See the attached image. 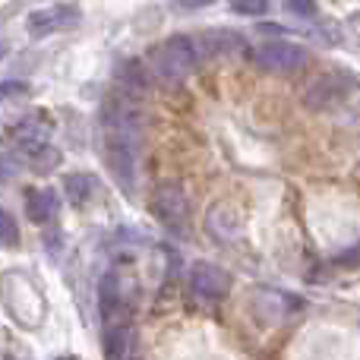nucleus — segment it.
Masks as SVG:
<instances>
[{
  "instance_id": "nucleus-1",
  "label": "nucleus",
  "mask_w": 360,
  "mask_h": 360,
  "mask_svg": "<svg viewBox=\"0 0 360 360\" xmlns=\"http://www.w3.org/2000/svg\"><path fill=\"white\" fill-rule=\"evenodd\" d=\"M143 108L133 98H108L105 105V162L111 177L130 196L136 186L139 149H143Z\"/></svg>"
},
{
  "instance_id": "nucleus-2",
  "label": "nucleus",
  "mask_w": 360,
  "mask_h": 360,
  "mask_svg": "<svg viewBox=\"0 0 360 360\" xmlns=\"http://www.w3.org/2000/svg\"><path fill=\"white\" fill-rule=\"evenodd\" d=\"M196 70V41L190 35H171L152 51V76L165 89H177Z\"/></svg>"
},
{
  "instance_id": "nucleus-3",
  "label": "nucleus",
  "mask_w": 360,
  "mask_h": 360,
  "mask_svg": "<svg viewBox=\"0 0 360 360\" xmlns=\"http://www.w3.org/2000/svg\"><path fill=\"white\" fill-rule=\"evenodd\" d=\"M152 215L165 224L168 231H186V221H190V202H186V193L174 184H165L155 190L152 196Z\"/></svg>"
},
{
  "instance_id": "nucleus-4",
  "label": "nucleus",
  "mask_w": 360,
  "mask_h": 360,
  "mask_svg": "<svg viewBox=\"0 0 360 360\" xmlns=\"http://www.w3.org/2000/svg\"><path fill=\"white\" fill-rule=\"evenodd\" d=\"M253 57L269 73H291L307 63V51L294 41H266Z\"/></svg>"
},
{
  "instance_id": "nucleus-5",
  "label": "nucleus",
  "mask_w": 360,
  "mask_h": 360,
  "mask_svg": "<svg viewBox=\"0 0 360 360\" xmlns=\"http://www.w3.org/2000/svg\"><path fill=\"white\" fill-rule=\"evenodd\" d=\"M76 22H79V6L57 4V6H44V10L29 13V19H25V29H29L32 38H44V35H51V32L73 29Z\"/></svg>"
},
{
  "instance_id": "nucleus-6",
  "label": "nucleus",
  "mask_w": 360,
  "mask_h": 360,
  "mask_svg": "<svg viewBox=\"0 0 360 360\" xmlns=\"http://www.w3.org/2000/svg\"><path fill=\"white\" fill-rule=\"evenodd\" d=\"M190 288L202 300H221L231 291V275L215 262H196L190 269Z\"/></svg>"
},
{
  "instance_id": "nucleus-7",
  "label": "nucleus",
  "mask_w": 360,
  "mask_h": 360,
  "mask_svg": "<svg viewBox=\"0 0 360 360\" xmlns=\"http://www.w3.org/2000/svg\"><path fill=\"white\" fill-rule=\"evenodd\" d=\"M98 307H101V323L111 326L120 319H130V310L124 304V291H120V275L108 272L98 285Z\"/></svg>"
},
{
  "instance_id": "nucleus-8",
  "label": "nucleus",
  "mask_w": 360,
  "mask_h": 360,
  "mask_svg": "<svg viewBox=\"0 0 360 360\" xmlns=\"http://www.w3.org/2000/svg\"><path fill=\"white\" fill-rule=\"evenodd\" d=\"M351 86H354V76L351 73H326L323 79L307 92V105L326 108V105H332V101H342L345 95L351 92Z\"/></svg>"
},
{
  "instance_id": "nucleus-9",
  "label": "nucleus",
  "mask_w": 360,
  "mask_h": 360,
  "mask_svg": "<svg viewBox=\"0 0 360 360\" xmlns=\"http://www.w3.org/2000/svg\"><path fill=\"white\" fill-rule=\"evenodd\" d=\"M48 136H51V127L41 124V120H35V117H29V120H19V124L6 133V143H13L16 149H22L32 155V152H38L41 146H48Z\"/></svg>"
},
{
  "instance_id": "nucleus-10",
  "label": "nucleus",
  "mask_w": 360,
  "mask_h": 360,
  "mask_svg": "<svg viewBox=\"0 0 360 360\" xmlns=\"http://www.w3.org/2000/svg\"><path fill=\"white\" fill-rule=\"evenodd\" d=\"M105 360H133V329L130 319L105 326Z\"/></svg>"
},
{
  "instance_id": "nucleus-11",
  "label": "nucleus",
  "mask_w": 360,
  "mask_h": 360,
  "mask_svg": "<svg viewBox=\"0 0 360 360\" xmlns=\"http://www.w3.org/2000/svg\"><path fill=\"white\" fill-rule=\"evenodd\" d=\"M202 51L205 54H237V51L247 48V38L240 35V32H231V29H212V32H202Z\"/></svg>"
},
{
  "instance_id": "nucleus-12",
  "label": "nucleus",
  "mask_w": 360,
  "mask_h": 360,
  "mask_svg": "<svg viewBox=\"0 0 360 360\" xmlns=\"http://www.w3.org/2000/svg\"><path fill=\"white\" fill-rule=\"evenodd\" d=\"M25 212L35 224H48L57 215V196L51 190H25Z\"/></svg>"
},
{
  "instance_id": "nucleus-13",
  "label": "nucleus",
  "mask_w": 360,
  "mask_h": 360,
  "mask_svg": "<svg viewBox=\"0 0 360 360\" xmlns=\"http://www.w3.org/2000/svg\"><path fill=\"white\" fill-rule=\"evenodd\" d=\"M63 193H67L70 202L82 205L89 199V193H92V180H89L86 174H67L63 177Z\"/></svg>"
},
{
  "instance_id": "nucleus-14",
  "label": "nucleus",
  "mask_w": 360,
  "mask_h": 360,
  "mask_svg": "<svg viewBox=\"0 0 360 360\" xmlns=\"http://www.w3.org/2000/svg\"><path fill=\"white\" fill-rule=\"evenodd\" d=\"M120 79H124L130 89H139V92L149 86V73H146V67H143V63H136V60L124 63V70H120Z\"/></svg>"
},
{
  "instance_id": "nucleus-15",
  "label": "nucleus",
  "mask_w": 360,
  "mask_h": 360,
  "mask_svg": "<svg viewBox=\"0 0 360 360\" xmlns=\"http://www.w3.org/2000/svg\"><path fill=\"white\" fill-rule=\"evenodd\" d=\"M57 158H60V152H54L51 146H41L38 152H32V165H35L38 171H51L57 165Z\"/></svg>"
},
{
  "instance_id": "nucleus-16",
  "label": "nucleus",
  "mask_w": 360,
  "mask_h": 360,
  "mask_svg": "<svg viewBox=\"0 0 360 360\" xmlns=\"http://www.w3.org/2000/svg\"><path fill=\"white\" fill-rule=\"evenodd\" d=\"M19 240V228L16 221H13L10 212L0 209V243H16Z\"/></svg>"
},
{
  "instance_id": "nucleus-17",
  "label": "nucleus",
  "mask_w": 360,
  "mask_h": 360,
  "mask_svg": "<svg viewBox=\"0 0 360 360\" xmlns=\"http://www.w3.org/2000/svg\"><path fill=\"white\" fill-rule=\"evenodd\" d=\"M266 0H253V4H243V0H234L231 4V13H240V16H262L266 13Z\"/></svg>"
},
{
  "instance_id": "nucleus-18",
  "label": "nucleus",
  "mask_w": 360,
  "mask_h": 360,
  "mask_svg": "<svg viewBox=\"0 0 360 360\" xmlns=\"http://www.w3.org/2000/svg\"><path fill=\"white\" fill-rule=\"evenodd\" d=\"M29 92V86L25 82H0V98H13V95H25Z\"/></svg>"
},
{
  "instance_id": "nucleus-19",
  "label": "nucleus",
  "mask_w": 360,
  "mask_h": 360,
  "mask_svg": "<svg viewBox=\"0 0 360 360\" xmlns=\"http://www.w3.org/2000/svg\"><path fill=\"white\" fill-rule=\"evenodd\" d=\"M285 6L291 13H297V16H313V13H316V6L313 4H285Z\"/></svg>"
},
{
  "instance_id": "nucleus-20",
  "label": "nucleus",
  "mask_w": 360,
  "mask_h": 360,
  "mask_svg": "<svg viewBox=\"0 0 360 360\" xmlns=\"http://www.w3.org/2000/svg\"><path fill=\"white\" fill-rule=\"evenodd\" d=\"M259 32H272L275 35V32H281V25L278 22H259Z\"/></svg>"
},
{
  "instance_id": "nucleus-21",
  "label": "nucleus",
  "mask_w": 360,
  "mask_h": 360,
  "mask_svg": "<svg viewBox=\"0 0 360 360\" xmlns=\"http://www.w3.org/2000/svg\"><path fill=\"white\" fill-rule=\"evenodd\" d=\"M10 174H13V168H10V165H6V162H4V158H0V180H6Z\"/></svg>"
},
{
  "instance_id": "nucleus-22",
  "label": "nucleus",
  "mask_w": 360,
  "mask_h": 360,
  "mask_svg": "<svg viewBox=\"0 0 360 360\" xmlns=\"http://www.w3.org/2000/svg\"><path fill=\"white\" fill-rule=\"evenodd\" d=\"M4 54H6V44H4V41H0V57H4Z\"/></svg>"
}]
</instances>
